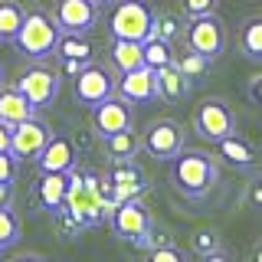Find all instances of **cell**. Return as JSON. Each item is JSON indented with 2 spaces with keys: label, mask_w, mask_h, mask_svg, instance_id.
Masks as SVG:
<instances>
[{
  "label": "cell",
  "mask_w": 262,
  "mask_h": 262,
  "mask_svg": "<svg viewBox=\"0 0 262 262\" xmlns=\"http://www.w3.org/2000/svg\"><path fill=\"white\" fill-rule=\"evenodd\" d=\"M66 210L76 216L79 226H98L105 220H112V200L102 190V174L92 170H69V190H66Z\"/></svg>",
  "instance_id": "6da1fadb"
},
{
  "label": "cell",
  "mask_w": 262,
  "mask_h": 262,
  "mask_svg": "<svg viewBox=\"0 0 262 262\" xmlns=\"http://www.w3.org/2000/svg\"><path fill=\"white\" fill-rule=\"evenodd\" d=\"M220 180V167L207 151H180L170 161V184L187 200H203Z\"/></svg>",
  "instance_id": "7a4b0ae2"
},
{
  "label": "cell",
  "mask_w": 262,
  "mask_h": 262,
  "mask_svg": "<svg viewBox=\"0 0 262 262\" xmlns=\"http://www.w3.org/2000/svg\"><path fill=\"white\" fill-rule=\"evenodd\" d=\"M59 33L62 30H59V23H56V16H49L46 10H30L13 43L23 56H30V59H46L49 53H56Z\"/></svg>",
  "instance_id": "3957f363"
},
{
  "label": "cell",
  "mask_w": 262,
  "mask_h": 262,
  "mask_svg": "<svg viewBox=\"0 0 262 262\" xmlns=\"http://www.w3.org/2000/svg\"><path fill=\"white\" fill-rule=\"evenodd\" d=\"M187 147V131L174 118H158L144 128L141 135V151L151 154L154 161H174Z\"/></svg>",
  "instance_id": "277c9868"
},
{
  "label": "cell",
  "mask_w": 262,
  "mask_h": 262,
  "mask_svg": "<svg viewBox=\"0 0 262 262\" xmlns=\"http://www.w3.org/2000/svg\"><path fill=\"white\" fill-rule=\"evenodd\" d=\"M193 131L203 141H223V138L236 135V115L223 98H203L193 112Z\"/></svg>",
  "instance_id": "5b68a950"
},
{
  "label": "cell",
  "mask_w": 262,
  "mask_h": 262,
  "mask_svg": "<svg viewBox=\"0 0 262 262\" xmlns=\"http://www.w3.org/2000/svg\"><path fill=\"white\" fill-rule=\"evenodd\" d=\"M112 36L118 39H144L154 36V13L141 0H121L112 10Z\"/></svg>",
  "instance_id": "8992f818"
},
{
  "label": "cell",
  "mask_w": 262,
  "mask_h": 262,
  "mask_svg": "<svg viewBox=\"0 0 262 262\" xmlns=\"http://www.w3.org/2000/svg\"><path fill=\"white\" fill-rule=\"evenodd\" d=\"M187 46L196 49V53L210 56V59H220L226 49V27L216 13H203V16H190L187 23Z\"/></svg>",
  "instance_id": "52a82bcc"
},
{
  "label": "cell",
  "mask_w": 262,
  "mask_h": 262,
  "mask_svg": "<svg viewBox=\"0 0 262 262\" xmlns=\"http://www.w3.org/2000/svg\"><path fill=\"white\" fill-rule=\"evenodd\" d=\"M112 229H115V236L131 239V243H138V246L147 243V236H151V210L144 207L141 196H131V200H125V203L115 207Z\"/></svg>",
  "instance_id": "ba28073f"
},
{
  "label": "cell",
  "mask_w": 262,
  "mask_h": 262,
  "mask_svg": "<svg viewBox=\"0 0 262 262\" xmlns=\"http://www.w3.org/2000/svg\"><path fill=\"white\" fill-rule=\"evenodd\" d=\"M49 138H53V128H49L43 118L33 115V118L10 128V151L20 161H36L39 154H43V147L49 144Z\"/></svg>",
  "instance_id": "9c48e42d"
},
{
  "label": "cell",
  "mask_w": 262,
  "mask_h": 262,
  "mask_svg": "<svg viewBox=\"0 0 262 262\" xmlns=\"http://www.w3.org/2000/svg\"><path fill=\"white\" fill-rule=\"evenodd\" d=\"M105 177H108V184H112L115 203H125L131 196H141L147 190V177H144V170L138 167L135 158H115L112 167L105 170Z\"/></svg>",
  "instance_id": "30bf717a"
},
{
  "label": "cell",
  "mask_w": 262,
  "mask_h": 262,
  "mask_svg": "<svg viewBox=\"0 0 262 262\" xmlns=\"http://www.w3.org/2000/svg\"><path fill=\"white\" fill-rule=\"evenodd\" d=\"M135 125V115H131V102L121 95H108L105 102H98L92 108V128L98 131V138H112L118 131H128Z\"/></svg>",
  "instance_id": "8fae6325"
},
{
  "label": "cell",
  "mask_w": 262,
  "mask_h": 262,
  "mask_svg": "<svg viewBox=\"0 0 262 262\" xmlns=\"http://www.w3.org/2000/svg\"><path fill=\"white\" fill-rule=\"evenodd\" d=\"M16 89H20L36 108H46V105H53L56 92H59V76H56L53 69H46V66H33V69H27L16 79Z\"/></svg>",
  "instance_id": "7c38bea8"
},
{
  "label": "cell",
  "mask_w": 262,
  "mask_h": 262,
  "mask_svg": "<svg viewBox=\"0 0 262 262\" xmlns=\"http://www.w3.org/2000/svg\"><path fill=\"white\" fill-rule=\"evenodd\" d=\"M115 85H118V82H115L108 72L102 69V66H92V62H89L85 69L76 76V98H79L82 105H89V108H95L98 102H105L108 95L118 92Z\"/></svg>",
  "instance_id": "4fadbf2b"
},
{
  "label": "cell",
  "mask_w": 262,
  "mask_h": 262,
  "mask_svg": "<svg viewBox=\"0 0 262 262\" xmlns=\"http://www.w3.org/2000/svg\"><path fill=\"white\" fill-rule=\"evenodd\" d=\"M98 0H59L56 4V23L62 33H89L98 20Z\"/></svg>",
  "instance_id": "5bb4252c"
},
{
  "label": "cell",
  "mask_w": 262,
  "mask_h": 262,
  "mask_svg": "<svg viewBox=\"0 0 262 262\" xmlns=\"http://www.w3.org/2000/svg\"><path fill=\"white\" fill-rule=\"evenodd\" d=\"M118 95L128 98L131 105H144V102H154L158 98V72L151 66H138V69H128L121 72L118 79Z\"/></svg>",
  "instance_id": "9a60e30c"
},
{
  "label": "cell",
  "mask_w": 262,
  "mask_h": 262,
  "mask_svg": "<svg viewBox=\"0 0 262 262\" xmlns=\"http://www.w3.org/2000/svg\"><path fill=\"white\" fill-rule=\"evenodd\" d=\"M76 161H79V154H76L72 138L53 135L49 144L43 147V154L36 158V167H39V174H43V170H62V174H69V170L76 167Z\"/></svg>",
  "instance_id": "2e32d148"
},
{
  "label": "cell",
  "mask_w": 262,
  "mask_h": 262,
  "mask_svg": "<svg viewBox=\"0 0 262 262\" xmlns=\"http://www.w3.org/2000/svg\"><path fill=\"white\" fill-rule=\"evenodd\" d=\"M33 115H36V105H33L16 85L0 89V121H4V125L13 128V125H20V121L33 118Z\"/></svg>",
  "instance_id": "e0dca14e"
},
{
  "label": "cell",
  "mask_w": 262,
  "mask_h": 262,
  "mask_svg": "<svg viewBox=\"0 0 262 262\" xmlns=\"http://www.w3.org/2000/svg\"><path fill=\"white\" fill-rule=\"evenodd\" d=\"M154 72H158V98H167V102H184L193 82L180 72V66L177 62H167V66H161V69H154Z\"/></svg>",
  "instance_id": "ac0fdd59"
},
{
  "label": "cell",
  "mask_w": 262,
  "mask_h": 262,
  "mask_svg": "<svg viewBox=\"0 0 262 262\" xmlns=\"http://www.w3.org/2000/svg\"><path fill=\"white\" fill-rule=\"evenodd\" d=\"M66 190H69V174H62V170H43V177H39V203L53 213L59 210L66 203Z\"/></svg>",
  "instance_id": "d6986e66"
},
{
  "label": "cell",
  "mask_w": 262,
  "mask_h": 262,
  "mask_svg": "<svg viewBox=\"0 0 262 262\" xmlns=\"http://www.w3.org/2000/svg\"><path fill=\"white\" fill-rule=\"evenodd\" d=\"M220 147V158L229 161L233 167H239V170H252L259 164V154H256V147H252L249 141H243V138H236V135H229L223 138V141H216Z\"/></svg>",
  "instance_id": "ffe728a7"
},
{
  "label": "cell",
  "mask_w": 262,
  "mask_h": 262,
  "mask_svg": "<svg viewBox=\"0 0 262 262\" xmlns=\"http://www.w3.org/2000/svg\"><path fill=\"white\" fill-rule=\"evenodd\" d=\"M112 62L118 72H128V69H138V66H147L144 62V43L141 39H112Z\"/></svg>",
  "instance_id": "44dd1931"
},
{
  "label": "cell",
  "mask_w": 262,
  "mask_h": 262,
  "mask_svg": "<svg viewBox=\"0 0 262 262\" xmlns=\"http://www.w3.org/2000/svg\"><path fill=\"white\" fill-rule=\"evenodd\" d=\"M23 20H27V10L20 7V0H0V43H13Z\"/></svg>",
  "instance_id": "7402d4cb"
},
{
  "label": "cell",
  "mask_w": 262,
  "mask_h": 262,
  "mask_svg": "<svg viewBox=\"0 0 262 262\" xmlns=\"http://www.w3.org/2000/svg\"><path fill=\"white\" fill-rule=\"evenodd\" d=\"M56 53H59L62 59H82V62L92 59V46H89L85 33H59Z\"/></svg>",
  "instance_id": "603a6c76"
},
{
  "label": "cell",
  "mask_w": 262,
  "mask_h": 262,
  "mask_svg": "<svg viewBox=\"0 0 262 262\" xmlns=\"http://www.w3.org/2000/svg\"><path fill=\"white\" fill-rule=\"evenodd\" d=\"M243 56L262 62V16H249L243 23Z\"/></svg>",
  "instance_id": "cb8c5ba5"
},
{
  "label": "cell",
  "mask_w": 262,
  "mask_h": 262,
  "mask_svg": "<svg viewBox=\"0 0 262 262\" xmlns=\"http://www.w3.org/2000/svg\"><path fill=\"white\" fill-rule=\"evenodd\" d=\"M138 147H141V138L135 135V131H118V135H112V138H105V151H108V158H135L138 154Z\"/></svg>",
  "instance_id": "d4e9b609"
},
{
  "label": "cell",
  "mask_w": 262,
  "mask_h": 262,
  "mask_svg": "<svg viewBox=\"0 0 262 262\" xmlns=\"http://www.w3.org/2000/svg\"><path fill=\"white\" fill-rule=\"evenodd\" d=\"M210 62H213L210 56L196 53V49H190V53H184V56H180V59H177L180 72H184V76L190 79V82H200L203 76H207V72H210Z\"/></svg>",
  "instance_id": "484cf974"
},
{
  "label": "cell",
  "mask_w": 262,
  "mask_h": 262,
  "mask_svg": "<svg viewBox=\"0 0 262 262\" xmlns=\"http://www.w3.org/2000/svg\"><path fill=\"white\" fill-rule=\"evenodd\" d=\"M144 62L151 66V69H161V66L174 62L167 39H161V36H147V39H144Z\"/></svg>",
  "instance_id": "4316f807"
},
{
  "label": "cell",
  "mask_w": 262,
  "mask_h": 262,
  "mask_svg": "<svg viewBox=\"0 0 262 262\" xmlns=\"http://www.w3.org/2000/svg\"><path fill=\"white\" fill-rule=\"evenodd\" d=\"M16 243H20V216H16L10 210V203H7V207H0V246L10 249Z\"/></svg>",
  "instance_id": "83f0119b"
},
{
  "label": "cell",
  "mask_w": 262,
  "mask_h": 262,
  "mask_svg": "<svg viewBox=\"0 0 262 262\" xmlns=\"http://www.w3.org/2000/svg\"><path fill=\"white\" fill-rule=\"evenodd\" d=\"M180 33H187L184 30V23H180V16L177 13H161V16H154V36H161V39H177Z\"/></svg>",
  "instance_id": "f1b7e54d"
},
{
  "label": "cell",
  "mask_w": 262,
  "mask_h": 262,
  "mask_svg": "<svg viewBox=\"0 0 262 262\" xmlns=\"http://www.w3.org/2000/svg\"><path fill=\"white\" fill-rule=\"evenodd\" d=\"M147 256H151V262H184V259H187V252L174 249L170 243H161V246H154Z\"/></svg>",
  "instance_id": "f546056e"
},
{
  "label": "cell",
  "mask_w": 262,
  "mask_h": 262,
  "mask_svg": "<svg viewBox=\"0 0 262 262\" xmlns=\"http://www.w3.org/2000/svg\"><path fill=\"white\" fill-rule=\"evenodd\" d=\"M16 164H20V158L13 151H0V184H13L16 180Z\"/></svg>",
  "instance_id": "4dcf8cb0"
},
{
  "label": "cell",
  "mask_w": 262,
  "mask_h": 262,
  "mask_svg": "<svg viewBox=\"0 0 262 262\" xmlns=\"http://www.w3.org/2000/svg\"><path fill=\"white\" fill-rule=\"evenodd\" d=\"M193 249L200 252V256H210V252H216V249H220V236H216V233H210V229H203V233H196V236H193Z\"/></svg>",
  "instance_id": "1f68e13d"
},
{
  "label": "cell",
  "mask_w": 262,
  "mask_h": 262,
  "mask_svg": "<svg viewBox=\"0 0 262 262\" xmlns=\"http://www.w3.org/2000/svg\"><path fill=\"white\" fill-rule=\"evenodd\" d=\"M184 4V13L187 16H203V13H213L220 0H180Z\"/></svg>",
  "instance_id": "d6a6232c"
},
{
  "label": "cell",
  "mask_w": 262,
  "mask_h": 262,
  "mask_svg": "<svg viewBox=\"0 0 262 262\" xmlns=\"http://www.w3.org/2000/svg\"><path fill=\"white\" fill-rule=\"evenodd\" d=\"M249 98H252V102H259V105H262V76H256V79L249 82Z\"/></svg>",
  "instance_id": "836d02e7"
},
{
  "label": "cell",
  "mask_w": 262,
  "mask_h": 262,
  "mask_svg": "<svg viewBox=\"0 0 262 262\" xmlns=\"http://www.w3.org/2000/svg\"><path fill=\"white\" fill-rule=\"evenodd\" d=\"M249 200H252V203H256V207L262 210V177L256 180V184H252V190H249Z\"/></svg>",
  "instance_id": "e575fe53"
},
{
  "label": "cell",
  "mask_w": 262,
  "mask_h": 262,
  "mask_svg": "<svg viewBox=\"0 0 262 262\" xmlns=\"http://www.w3.org/2000/svg\"><path fill=\"white\" fill-rule=\"evenodd\" d=\"M0 151H10V125L0 121Z\"/></svg>",
  "instance_id": "d590c367"
},
{
  "label": "cell",
  "mask_w": 262,
  "mask_h": 262,
  "mask_svg": "<svg viewBox=\"0 0 262 262\" xmlns=\"http://www.w3.org/2000/svg\"><path fill=\"white\" fill-rule=\"evenodd\" d=\"M85 66H89V62H82V59H66V72H69V76H79Z\"/></svg>",
  "instance_id": "8d00e7d4"
},
{
  "label": "cell",
  "mask_w": 262,
  "mask_h": 262,
  "mask_svg": "<svg viewBox=\"0 0 262 262\" xmlns=\"http://www.w3.org/2000/svg\"><path fill=\"white\" fill-rule=\"evenodd\" d=\"M10 190H13V184H0V207L10 203Z\"/></svg>",
  "instance_id": "74e56055"
},
{
  "label": "cell",
  "mask_w": 262,
  "mask_h": 262,
  "mask_svg": "<svg viewBox=\"0 0 262 262\" xmlns=\"http://www.w3.org/2000/svg\"><path fill=\"white\" fill-rule=\"evenodd\" d=\"M252 262H262V243L256 246V249H252Z\"/></svg>",
  "instance_id": "f35d334b"
},
{
  "label": "cell",
  "mask_w": 262,
  "mask_h": 262,
  "mask_svg": "<svg viewBox=\"0 0 262 262\" xmlns=\"http://www.w3.org/2000/svg\"><path fill=\"white\" fill-rule=\"evenodd\" d=\"M0 82H4V69H0Z\"/></svg>",
  "instance_id": "ab89813d"
},
{
  "label": "cell",
  "mask_w": 262,
  "mask_h": 262,
  "mask_svg": "<svg viewBox=\"0 0 262 262\" xmlns=\"http://www.w3.org/2000/svg\"><path fill=\"white\" fill-rule=\"evenodd\" d=\"M0 252H4V246H0Z\"/></svg>",
  "instance_id": "60d3db41"
}]
</instances>
